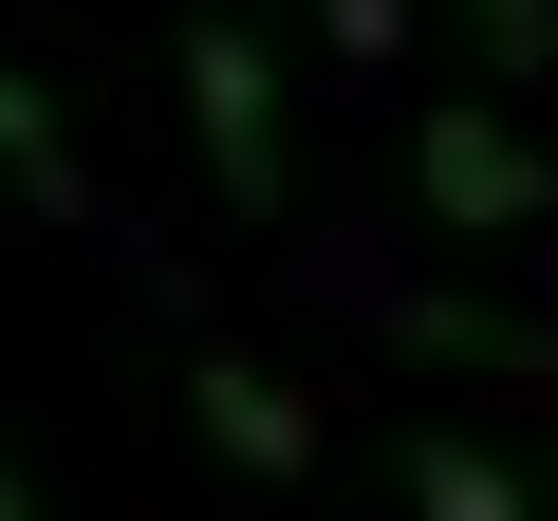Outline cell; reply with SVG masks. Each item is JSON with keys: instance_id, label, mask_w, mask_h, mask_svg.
Here are the masks:
<instances>
[{"instance_id": "obj_1", "label": "cell", "mask_w": 558, "mask_h": 521, "mask_svg": "<svg viewBox=\"0 0 558 521\" xmlns=\"http://www.w3.org/2000/svg\"><path fill=\"white\" fill-rule=\"evenodd\" d=\"M168 75H186V131H205V168H223V205H242V223H279V205H299V112H279V38L205 0V20L168 38Z\"/></svg>"}, {"instance_id": "obj_2", "label": "cell", "mask_w": 558, "mask_h": 521, "mask_svg": "<svg viewBox=\"0 0 558 521\" xmlns=\"http://www.w3.org/2000/svg\"><path fill=\"white\" fill-rule=\"evenodd\" d=\"M410 186H428V223H447V242H521V223L558 205L539 131H521V112H484V94H428V131H410Z\"/></svg>"}, {"instance_id": "obj_3", "label": "cell", "mask_w": 558, "mask_h": 521, "mask_svg": "<svg viewBox=\"0 0 558 521\" xmlns=\"http://www.w3.org/2000/svg\"><path fill=\"white\" fill-rule=\"evenodd\" d=\"M186 428H205L242 484H317V410L279 391L260 354H205V373H186Z\"/></svg>"}, {"instance_id": "obj_4", "label": "cell", "mask_w": 558, "mask_h": 521, "mask_svg": "<svg viewBox=\"0 0 558 521\" xmlns=\"http://www.w3.org/2000/svg\"><path fill=\"white\" fill-rule=\"evenodd\" d=\"M391 484H410V521H539V484L484 428H391Z\"/></svg>"}, {"instance_id": "obj_5", "label": "cell", "mask_w": 558, "mask_h": 521, "mask_svg": "<svg viewBox=\"0 0 558 521\" xmlns=\"http://www.w3.org/2000/svg\"><path fill=\"white\" fill-rule=\"evenodd\" d=\"M0 186H20L38 223H75V205H94V168H75V131H57V94H38L20 57H0Z\"/></svg>"}, {"instance_id": "obj_6", "label": "cell", "mask_w": 558, "mask_h": 521, "mask_svg": "<svg viewBox=\"0 0 558 521\" xmlns=\"http://www.w3.org/2000/svg\"><path fill=\"white\" fill-rule=\"evenodd\" d=\"M465 20H484V57H502V75H539V57H558V0H465Z\"/></svg>"}, {"instance_id": "obj_7", "label": "cell", "mask_w": 558, "mask_h": 521, "mask_svg": "<svg viewBox=\"0 0 558 521\" xmlns=\"http://www.w3.org/2000/svg\"><path fill=\"white\" fill-rule=\"evenodd\" d=\"M317 38H336V57H391V38H410V0H317Z\"/></svg>"}, {"instance_id": "obj_8", "label": "cell", "mask_w": 558, "mask_h": 521, "mask_svg": "<svg viewBox=\"0 0 558 521\" xmlns=\"http://www.w3.org/2000/svg\"><path fill=\"white\" fill-rule=\"evenodd\" d=\"M0 521H38V484H20V447H0Z\"/></svg>"}]
</instances>
